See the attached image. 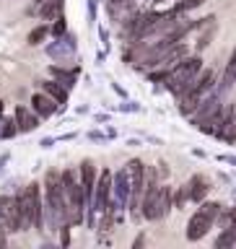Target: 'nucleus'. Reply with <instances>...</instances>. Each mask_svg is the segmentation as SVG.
I'll return each instance as SVG.
<instances>
[{"label":"nucleus","mask_w":236,"mask_h":249,"mask_svg":"<svg viewBox=\"0 0 236 249\" xmlns=\"http://www.w3.org/2000/svg\"><path fill=\"white\" fill-rule=\"evenodd\" d=\"M171 208V190L169 187H145L143 192V215L148 221H159Z\"/></svg>","instance_id":"f257e3e1"},{"label":"nucleus","mask_w":236,"mask_h":249,"mask_svg":"<svg viewBox=\"0 0 236 249\" xmlns=\"http://www.w3.org/2000/svg\"><path fill=\"white\" fill-rule=\"evenodd\" d=\"M218 215H221V205H218V202H202V208L190 218V223H187V239L200 241Z\"/></svg>","instance_id":"f03ea898"},{"label":"nucleus","mask_w":236,"mask_h":249,"mask_svg":"<svg viewBox=\"0 0 236 249\" xmlns=\"http://www.w3.org/2000/svg\"><path fill=\"white\" fill-rule=\"evenodd\" d=\"M0 223L5 226L8 233L21 231V213L16 205V197H11V195H0Z\"/></svg>","instance_id":"7ed1b4c3"},{"label":"nucleus","mask_w":236,"mask_h":249,"mask_svg":"<svg viewBox=\"0 0 236 249\" xmlns=\"http://www.w3.org/2000/svg\"><path fill=\"white\" fill-rule=\"evenodd\" d=\"M26 195H29V202H31V229L42 231V226H44V202H42V190H39V184L31 182L26 187Z\"/></svg>","instance_id":"20e7f679"},{"label":"nucleus","mask_w":236,"mask_h":249,"mask_svg":"<svg viewBox=\"0 0 236 249\" xmlns=\"http://www.w3.org/2000/svg\"><path fill=\"white\" fill-rule=\"evenodd\" d=\"M127 179H130V197H132V205H135L138 195L143 192V179H145V166L140 159H132L127 163Z\"/></svg>","instance_id":"39448f33"},{"label":"nucleus","mask_w":236,"mask_h":249,"mask_svg":"<svg viewBox=\"0 0 236 249\" xmlns=\"http://www.w3.org/2000/svg\"><path fill=\"white\" fill-rule=\"evenodd\" d=\"M93 202H96V208L93 210H99V213H107V208H109V195H112V174L109 171H104L99 179V184H96V190H93Z\"/></svg>","instance_id":"423d86ee"},{"label":"nucleus","mask_w":236,"mask_h":249,"mask_svg":"<svg viewBox=\"0 0 236 249\" xmlns=\"http://www.w3.org/2000/svg\"><path fill=\"white\" fill-rule=\"evenodd\" d=\"M57 101H54L50 93H34V96H31V112H34L36 117H52L54 112H57Z\"/></svg>","instance_id":"0eeeda50"},{"label":"nucleus","mask_w":236,"mask_h":249,"mask_svg":"<svg viewBox=\"0 0 236 249\" xmlns=\"http://www.w3.org/2000/svg\"><path fill=\"white\" fill-rule=\"evenodd\" d=\"M81 187H83V197H86V205L93 200V190H96V171H93V163L91 161H83L81 163Z\"/></svg>","instance_id":"6e6552de"},{"label":"nucleus","mask_w":236,"mask_h":249,"mask_svg":"<svg viewBox=\"0 0 236 249\" xmlns=\"http://www.w3.org/2000/svg\"><path fill=\"white\" fill-rule=\"evenodd\" d=\"M16 127L18 132H31L39 127V117L34 112H29L26 107H16Z\"/></svg>","instance_id":"1a4fd4ad"},{"label":"nucleus","mask_w":236,"mask_h":249,"mask_svg":"<svg viewBox=\"0 0 236 249\" xmlns=\"http://www.w3.org/2000/svg\"><path fill=\"white\" fill-rule=\"evenodd\" d=\"M16 205H18V213H21V231L31 229V202H29L26 190H21L16 195Z\"/></svg>","instance_id":"9d476101"},{"label":"nucleus","mask_w":236,"mask_h":249,"mask_svg":"<svg viewBox=\"0 0 236 249\" xmlns=\"http://www.w3.org/2000/svg\"><path fill=\"white\" fill-rule=\"evenodd\" d=\"M184 187H187L190 200H195V202H202V197H205V192H208V182H205V177H200V174L192 177Z\"/></svg>","instance_id":"9b49d317"},{"label":"nucleus","mask_w":236,"mask_h":249,"mask_svg":"<svg viewBox=\"0 0 236 249\" xmlns=\"http://www.w3.org/2000/svg\"><path fill=\"white\" fill-rule=\"evenodd\" d=\"M114 190H117V200L122 202H127L130 200V179H127V169L120 171V174L114 177Z\"/></svg>","instance_id":"f8f14e48"},{"label":"nucleus","mask_w":236,"mask_h":249,"mask_svg":"<svg viewBox=\"0 0 236 249\" xmlns=\"http://www.w3.org/2000/svg\"><path fill=\"white\" fill-rule=\"evenodd\" d=\"M42 89H44V93H50L57 104H65V101H68V89L62 83H57V81H44Z\"/></svg>","instance_id":"ddd939ff"},{"label":"nucleus","mask_w":236,"mask_h":249,"mask_svg":"<svg viewBox=\"0 0 236 249\" xmlns=\"http://www.w3.org/2000/svg\"><path fill=\"white\" fill-rule=\"evenodd\" d=\"M62 11V0H44L42 3V18L50 21V18H57Z\"/></svg>","instance_id":"4468645a"},{"label":"nucleus","mask_w":236,"mask_h":249,"mask_svg":"<svg viewBox=\"0 0 236 249\" xmlns=\"http://www.w3.org/2000/svg\"><path fill=\"white\" fill-rule=\"evenodd\" d=\"M234 81H236V50L231 52V60H229V65H226V73H223V89L234 86Z\"/></svg>","instance_id":"2eb2a0df"},{"label":"nucleus","mask_w":236,"mask_h":249,"mask_svg":"<svg viewBox=\"0 0 236 249\" xmlns=\"http://www.w3.org/2000/svg\"><path fill=\"white\" fill-rule=\"evenodd\" d=\"M47 34H50V29H47L44 23H42V26H36V29H31V31H29V44H31V47L42 44L44 39H47Z\"/></svg>","instance_id":"dca6fc26"},{"label":"nucleus","mask_w":236,"mask_h":249,"mask_svg":"<svg viewBox=\"0 0 236 249\" xmlns=\"http://www.w3.org/2000/svg\"><path fill=\"white\" fill-rule=\"evenodd\" d=\"M16 132H18V127H16V120H3V127H0V138L8 140V138H13Z\"/></svg>","instance_id":"f3484780"},{"label":"nucleus","mask_w":236,"mask_h":249,"mask_svg":"<svg viewBox=\"0 0 236 249\" xmlns=\"http://www.w3.org/2000/svg\"><path fill=\"white\" fill-rule=\"evenodd\" d=\"M205 3V0H182V3H179L174 11L177 13H184V11H192V8H198V5H202Z\"/></svg>","instance_id":"a211bd4d"},{"label":"nucleus","mask_w":236,"mask_h":249,"mask_svg":"<svg viewBox=\"0 0 236 249\" xmlns=\"http://www.w3.org/2000/svg\"><path fill=\"white\" fill-rule=\"evenodd\" d=\"M54 36H62L65 34V16H57V21H54V26L50 29Z\"/></svg>","instance_id":"6ab92c4d"},{"label":"nucleus","mask_w":236,"mask_h":249,"mask_svg":"<svg viewBox=\"0 0 236 249\" xmlns=\"http://www.w3.org/2000/svg\"><path fill=\"white\" fill-rule=\"evenodd\" d=\"M221 223L226 226V229L236 223V208H234V210H226V213H223V218H221Z\"/></svg>","instance_id":"aec40b11"},{"label":"nucleus","mask_w":236,"mask_h":249,"mask_svg":"<svg viewBox=\"0 0 236 249\" xmlns=\"http://www.w3.org/2000/svg\"><path fill=\"white\" fill-rule=\"evenodd\" d=\"M60 229H62L60 231V241H62V247H68L70 244V226L65 223V226H60Z\"/></svg>","instance_id":"412c9836"},{"label":"nucleus","mask_w":236,"mask_h":249,"mask_svg":"<svg viewBox=\"0 0 236 249\" xmlns=\"http://www.w3.org/2000/svg\"><path fill=\"white\" fill-rule=\"evenodd\" d=\"M166 75H169V70H156V73H151L148 78H151V81H166Z\"/></svg>","instance_id":"4be33fe9"},{"label":"nucleus","mask_w":236,"mask_h":249,"mask_svg":"<svg viewBox=\"0 0 236 249\" xmlns=\"http://www.w3.org/2000/svg\"><path fill=\"white\" fill-rule=\"evenodd\" d=\"M5 233H8V231H5V226H3V223H0V249H3V247H5Z\"/></svg>","instance_id":"5701e85b"},{"label":"nucleus","mask_w":236,"mask_h":249,"mask_svg":"<svg viewBox=\"0 0 236 249\" xmlns=\"http://www.w3.org/2000/svg\"><path fill=\"white\" fill-rule=\"evenodd\" d=\"M3 107H5V104H3V99H0V114H3Z\"/></svg>","instance_id":"b1692460"},{"label":"nucleus","mask_w":236,"mask_h":249,"mask_svg":"<svg viewBox=\"0 0 236 249\" xmlns=\"http://www.w3.org/2000/svg\"><path fill=\"white\" fill-rule=\"evenodd\" d=\"M34 3H39V5H42V3H44V0H34Z\"/></svg>","instance_id":"393cba45"},{"label":"nucleus","mask_w":236,"mask_h":249,"mask_svg":"<svg viewBox=\"0 0 236 249\" xmlns=\"http://www.w3.org/2000/svg\"><path fill=\"white\" fill-rule=\"evenodd\" d=\"M114 3H125V0H114Z\"/></svg>","instance_id":"a878e982"}]
</instances>
